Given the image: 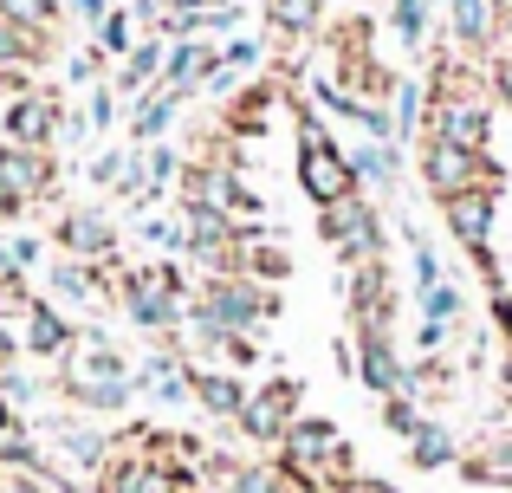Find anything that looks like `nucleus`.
I'll list each match as a JSON object with an SVG mask.
<instances>
[{
	"label": "nucleus",
	"mask_w": 512,
	"mask_h": 493,
	"mask_svg": "<svg viewBox=\"0 0 512 493\" xmlns=\"http://www.w3.org/2000/svg\"><path fill=\"white\" fill-rule=\"evenodd\" d=\"M422 182L435 202H454L467 189H493L500 195V169H493L487 150H467V143H448V137H428L422 143Z\"/></svg>",
	"instance_id": "nucleus-1"
},
{
	"label": "nucleus",
	"mask_w": 512,
	"mask_h": 493,
	"mask_svg": "<svg viewBox=\"0 0 512 493\" xmlns=\"http://www.w3.org/2000/svg\"><path fill=\"white\" fill-rule=\"evenodd\" d=\"M299 422V383H266V390H247V403H240V429L253 435V442H286V429Z\"/></svg>",
	"instance_id": "nucleus-5"
},
{
	"label": "nucleus",
	"mask_w": 512,
	"mask_h": 493,
	"mask_svg": "<svg viewBox=\"0 0 512 493\" xmlns=\"http://www.w3.org/2000/svg\"><path fill=\"white\" fill-rule=\"evenodd\" d=\"M188 390L201 396V409H208V416L240 422V403H247V390H240V383L227 377V370H195V377H188Z\"/></svg>",
	"instance_id": "nucleus-9"
},
{
	"label": "nucleus",
	"mask_w": 512,
	"mask_h": 493,
	"mask_svg": "<svg viewBox=\"0 0 512 493\" xmlns=\"http://www.w3.org/2000/svg\"><path fill=\"white\" fill-rule=\"evenodd\" d=\"M0 189L39 202V195L52 189V156L33 150V143H0Z\"/></svg>",
	"instance_id": "nucleus-7"
},
{
	"label": "nucleus",
	"mask_w": 512,
	"mask_h": 493,
	"mask_svg": "<svg viewBox=\"0 0 512 493\" xmlns=\"http://www.w3.org/2000/svg\"><path fill=\"white\" fill-rule=\"evenodd\" d=\"M59 247L72 253V260H111V228H104L98 215H65L59 221Z\"/></svg>",
	"instance_id": "nucleus-8"
},
{
	"label": "nucleus",
	"mask_w": 512,
	"mask_h": 493,
	"mask_svg": "<svg viewBox=\"0 0 512 493\" xmlns=\"http://www.w3.org/2000/svg\"><path fill=\"white\" fill-rule=\"evenodd\" d=\"M350 169H357V189L363 195L396 182V156H389V150H357V156H350Z\"/></svg>",
	"instance_id": "nucleus-12"
},
{
	"label": "nucleus",
	"mask_w": 512,
	"mask_h": 493,
	"mask_svg": "<svg viewBox=\"0 0 512 493\" xmlns=\"http://www.w3.org/2000/svg\"><path fill=\"white\" fill-rule=\"evenodd\" d=\"M299 117H305V143H299V182H305V195H312V202L357 195V169H350V156L325 137V124H318L312 111H299Z\"/></svg>",
	"instance_id": "nucleus-2"
},
{
	"label": "nucleus",
	"mask_w": 512,
	"mask_h": 493,
	"mask_svg": "<svg viewBox=\"0 0 512 493\" xmlns=\"http://www.w3.org/2000/svg\"><path fill=\"white\" fill-rule=\"evenodd\" d=\"M7 357H13V331L0 325V364H7Z\"/></svg>",
	"instance_id": "nucleus-18"
},
{
	"label": "nucleus",
	"mask_w": 512,
	"mask_h": 493,
	"mask_svg": "<svg viewBox=\"0 0 512 493\" xmlns=\"http://www.w3.org/2000/svg\"><path fill=\"white\" fill-rule=\"evenodd\" d=\"M169 111H175V104L169 98H150V104H143V117H137V137H163V124H169Z\"/></svg>",
	"instance_id": "nucleus-16"
},
{
	"label": "nucleus",
	"mask_w": 512,
	"mask_h": 493,
	"mask_svg": "<svg viewBox=\"0 0 512 493\" xmlns=\"http://www.w3.org/2000/svg\"><path fill=\"white\" fill-rule=\"evenodd\" d=\"M409 442H415V448H409V455H415V468H448V461H461V455H454V442L435 429V422H422V429H415Z\"/></svg>",
	"instance_id": "nucleus-11"
},
{
	"label": "nucleus",
	"mask_w": 512,
	"mask_h": 493,
	"mask_svg": "<svg viewBox=\"0 0 512 493\" xmlns=\"http://www.w3.org/2000/svg\"><path fill=\"white\" fill-rule=\"evenodd\" d=\"M506 409H512V383H506Z\"/></svg>",
	"instance_id": "nucleus-19"
},
{
	"label": "nucleus",
	"mask_w": 512,
	"mask_h": 493,
	"mask_svg": "<svg viewBox=\"0 0 512 493\" xmlns=\"http://www.w3.org/2000/svg\"><path fill=\"white\" fill-rule=\"evenodd\" d=\"M124 13H104V20H98V52H124L130 46V33H124Z\"/></svg>",
	"instance_id": "nucleus-15"
},
{
	"label": "nucleus",
	"mask_w": 512,
	"mask_h": 493,
	"mask_svg": "<svg viewBox=\"0 0 512 493\" xmlns=\"http://www.w3.org/2000/svg\"><path fill=\"white\" fill-rule=\"evenodd\" d=\"M26 344H33L39 357H65L78 338H72V325H65V318H52L46 299H33V305H26Z\"/></svg>",
	"instance_id": "nucleus-10"
},
{
	"label": "nucleus",
	"mask_w": 512,
	"mask_h": 493,
	"mask_svg": "<svg viewBox=\"0 0 512 493\" xmlns=\"http://www.w3.org/2000/svg\"><path fill=\"white\" fill-rule=\"evenodd\" d=\"M65 7H72V13H78V20H91V26H98V20H104V13H111V7H104V0H65Z\"/></svg>",
	"instance_id": "nucleus-17"
},
{
	"label": "nucleus",
	"mask_w": 512,
	"mask_h": 493,
	"mask_svg": "<svg viewBox=\"0 0 512 493\" xmlns=\"http://www.w3.org/2000/svg\"><path fill=\"white\" fill-rule=\"evenodd\" d=\"M493 202H500L493 189H467V195H454V202H441V215H448L454 241H461L480 266H487L493 292H500V273H493V253H487V241H493Z\"/></svg>",
	"instance_id": "nucleus-4"
},
{
	"label": "nucleus",
	"mask_w": 512,
	"mask_h": 493,
	"mask_svg": "<svg viewBox=\"0 0 512 493\" xmlns=\"http://www.w3.org/2000/svg\"><path fill=\"white\" fill-rule=\"evenodd\" d=\"M59 124H65L59 91H26V98H13V111H7V143H33V150H46Z\"/></svg>",
	"instance_id": "nucleus-6"
},
{
	"label": "nucleus",
	"mask_w": 512,
	"mask_h": 493,
	"mask_svg": "<svg viewBox=\"0 0 512 493\" xmlns=\"http://www.w3.org/2000/svg\"><path fill=\"white\" fill-rule=\"evenodd\" d=\"M396 33L422 52V39H428V0H396Z\"/></svg>",
	"instance_id": "nucleus-14"
},
{
	"label": "nucleus",
	"mask_w": 512,
	"mask_h": 493,
	"mask_svg": "<svg viewBox=\"0 0 512 493\" xmlns=\"http://www.w3.org/2000/svg\"><path fill=\"white\" fill-rule=\"evenodd\" d=\"M318 234L344 253V260H376L383 253V221H376L370 195H338V202H318Z\"/></svg>",
	"instance_id": "nucleus-3"
},
{
	"label": "nucleus",
	"mask_w": 512,
	"mask_h": 493,
	"mask_svg": "<svg viewBox=\"0 0 512 493\" xmlns=\"http://www.w3.org/2000/svg\"><path fill=\"white\" fill-rule=\"evenodd\" d=\"M156 72H163V46H137L117 85H124V91H150V78H156Z\"/></svg>",
	"instance_id": "nucleus-13"
}]
</instances>
